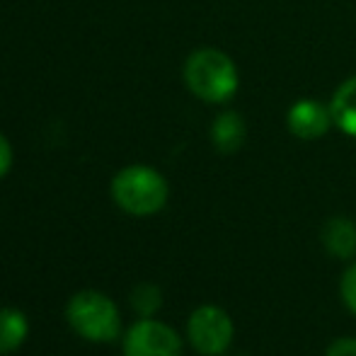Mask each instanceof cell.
<instances>
[{
	"label": "cell",
	"instance_id": "obj_1",
	"mask_svg": "<svg viewBox=\"0 0 356 356\" xmlns=\"http://www.w3.org/2000/svg\"><path fill=\"white\" fill-rule=\"evenodd\" d=\"M184 83L204 102H228L238 90V68L218 49H199L184 63Z\"/></svg>",
	"mask_w": 356,
	"mask_h": 356
},
{
	"label": "cell",
	"instance_id": "obj_2",
	"mask_svg": "<svg viewBox=\"0 0 356 356\" xmlns=\"http://www.w3.org/2000/svg\"><path fill=\"white\" fill-rule=\"evenodd\" d=\"M168 182L158 170L148 165L124 168L112 182V197L127 213L150 216L158 213L168 202Z\"/></svg>",
	"mask_w": 356,
	"mask_h": 356
},
{
	"label": "cell",
	"instance_id": "obj_3",
	"mask_svg": "<svg viewBox=\"0 0 356 356\" xmlns=\"http://www.w3.org/2000/svg\"><path fill=\"white\" fill-rule=\"evenodd\" d=\"M66 318L80 337L90 342H112L122 330V318L112 300L97 291H80L68 300Z\"/></svg>",
	"mask_w": 356,
	"mask_h": 356
},
{
	"label": "cell",
	"instance_id": "obj_4",
	"mask_svg": "<svg viewBox=\"0 0 356 356\" xmlns=\"http://www.w3.org/2000/svg\"><path fill=\"white\" fill-rule=\"evenodd\" d=\"M189 342L204 356H218L233 342V320L218 305H202L192 313L187 325Z\"/></svg>",
	"mask_w": 356,
	"mask_h": 356
},
{
	"label": "cell",
	"instance_id": "obj_5",
	"mask_svg": "<svg viewBox=\"0 0 356 356\" xmlns=\"http://www.w3.org/2000/svg\"><path fill=\"white\" fill-rule=\"evenodd\" d=\"M124 356H182V342L168 325L141 320L124 337Z\"/></svg>",
	"mask_w": 356,
	"mask_h": 356
},
{
	"label": "cell",
	"instance_id": "obj_6",
	"mask_svg": "<svg viewBox=\"0 0 356 356\" xmlns=\"http://www.w3.org/2000/svg\"><path fill=\"white\" fill-rule=\"evenodd\" d=\"M286 124H289V131L296 138L315 141V138H323L334 122L330 107H325V104L315 102L310 97H303L296 104H291L289 114H286Z\"/></svg>",
	"mask_w": 356,
	"mask_h": 356
},
{
	"label": "cell",
	"instance_id": "obj_7",
	"mask_svg": "<svg viewBox=\"0 0 356 356\" xmlns=\"http://www.w3.org/2000/svg\"><path fill=\"white\" fill-rule=\"evenodd\" d=\"M330 112H332L334 127L347 136L356 138V75L347 78L337 88L332 102H330Z\"/></svg>",
	"mask_w": 356,
	"mask_h": 356
},
{
	"label": "cell",
	"instance_id": "obj_8",
	"mask_svg": "<svg viewBox=\"0 0 356 356\" xmlns=\"http://www.w3.org/2000/svg\"><path fill=\"white\" fill-rule=\"evenodd\" d=\"M245 136H248V129H245V122L238 112L218 114L216 122L211 124V141L225 155L243 148Z\"/></svg>",
	"mask_w": 356,
	"mask_h": 356
},
{
	"label": "cell",
	"instance_id": "obj_9",
	"mask_svg": "<svg viewBox=\"0 0 356 356\" xmlns=\"http://www.w3.org/2000/svg\"><path fill=\"white\" fill-rule=\"evenodd\" d=\"M323 245L330 254L347 259L356 252V225L349 218H330L323 228Z\"/></svg>",
	"mask_w": 356,
	"mask_h": 356
},
{
	"label": "cell",
	"instance_id": "obj_10",
	"mask_svg": "<svg viewBox=\"0 0 356 356\" xmlns=\"http://www.w3.org/2000/svg\"><path fill=\"white\" fill-rule=\"evenodd\" d=\"M27 337V318L19 310H0V354H10Z\"/></svg>",
	"mask_w": 356,
	"mask_h": 356
},
{
	"label": "cell",
	"instance_id": "obj_11",
	"mask_svg": "<svg viewBox=\"0 0 356 356\" xmlns=\"http://www.w3.org/2000/svg\"><path fill=\"white\" fill-rule=\"evenodd\" d=\"M131 303L141 315H153L155 310L160 308V303H163V296H160L158 286L141 284V286H136V289H134Z\"/></svg>",
	"mask_w": 356,
	"mask_h": 356
},
{
	"label": "cell",
	"instance_id": "obj_12",
	"mask_svg": "<svg viewBox=\"0 0 356 356\" xmlns=\"http://www.w3.org/2000/svg\"><path fill=\"white\" fill-rule=\"evenodd\" d=\"M342 298L347 308L356 315V264H352L342 277Z\"/></svg>",
	"mask_w": 356,
	"mask_h": 356
},
{
	"label": "cell",
	"instance_id": "obj_13",
	"mask_svg": "<svg viewBox=\"0 0 356 356\" xmlns=\"http://www.w3.org/2000/svg\"><path fill=\"white\" fill-rule=\"evenodd\" d=\"M327 356H356V337H342L330 344Z\"/></svg>",
	"mask_w": 356,
	"mask_h": 356
},
{
	"label": "cell",
	"instance_id": "obj_14",
	"mask_svg": "<svg viewBox=\"0 0 356 356\" xmlns=\"http://www.w3.org/2000/svg\"><path fill=\"white\" fill-rule=\"evenodd\" d=\"M10 168H13V148H10L8 138L0 134V177L8 175Z\"/></svg>",
	"mask_w": 356,
	"mask_h": 356
}]
</instances>
